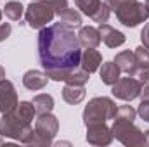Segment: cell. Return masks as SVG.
Instances as JSON below:
<instances>
[{"label": "cell", "instance_id": "1", "mask_svg": "<svg viewBox=\"0 0 149 147\" xmlns=\"http://www.w3.org/2000/svg\"><path fill=\"white\" fill-rule=\"evenodd\" d=\"M38 61L47 76L54 81H64L80 66L81 45L78 35L63 23L43 26L38 33Z\"/></svg>", "mask_w": 149, "mask_h": 147}, {"label": "cell", "instance_id": "2", "mask_svg": "<svg viewBox=\"0 0 149 147\" xmlns=\"http://www.w3.org/2000/svg\"><path fill=\"white\" fill-rule=\"evenodd\" d=\"M104 2L116 14L118 21L127 28H135L137 24L148 21L149 17L148 5L137 0H104Z\"/></svg>", "mask_w": 149, "mask_h": 147}, {"label": "cell", "instance_id": "3", "mask_svg": "<svg viewBox=\"0 0 149 147\" xmlns=\"http://www.w3.org/2000/svg\"><path fill=\"white\" fill-rule=\"evenodd\" d=\"M0 137H9L23 144H30L33 139V126L31 123L21 119L16 112H9L3 114L0 119Z\"/></svg>", "mask_w": 149, "mask_h": 147}, {"label": "cell", "instance_id": "4", "mask_svg": "<svg viewBox=\"0 0 149 147\" xmlns=\"http://www.w3.org/2000/svg\"><path fill=\"white\" fill-rule=\"evenodd\" d=\"M111 133L116 140H120L123 146L135 147V146H146V132L137 128L134 121L123 119V118H114V123L111 126Z\"/></svg>", "mask_w": 149, "mask_h": 147}, {"label": "cell", "instance_id": "5", "mask_svg": "<svg viewBox=\"0 0 149 147\" xmlns=\"http://www.w3.org/2000/svg\"><path fill=\"white\" fill-rule=\"evenodd\" d=\"M116 111L118 107L109 97H95L83 111V123L85 126L92 123H106L108 119H114Z\"/></svg>", "mask_w": 149, "mask_h": 147}, {"label": "cell", "instance_id": "6", "mask_svg": "<svg viewBox=\"0 0 149 147\" xmlns=\"http://www.w3.org/2000/svg\"><path fill=\"white\" fill-rule=\"evenodd\" d=\"M57 130H59V121H57L56 116H52L50 112L40 114L37 123H35L33 139H31L30 144H33V146H49V144H52Z\"/></svg>", "mask_w": 149, "mask_h": 147}, {"label": "cell", "instance_id": "7", "mask_svg": "<svg viewBox=\"0 0 149 147\" xmlns=\"http://www.w3.org/2000/svg\"><path fill=\"white\" fill-rule=\"evenodd\" d=\"M54 16H56V9L43 2H31L24 12L28 26L33 30H42L43 26H47V23H52Z\"/></svg>", "mask_w": 149, "mask_h": 147}, {"label": "cell", "instance_id": "8", "mask_svg": "<svg viewBox=\"0 0 149 147\" xmlns=\"http://www.w3.org/2000/svg\"><path fill=\"white\" fill-rule=\"evenodd\" d=\"M74 3L85 16L92 17L99 24L108 23V19L111 16V9L102 0H74Z\"/></svg>", "mask_w": 149, "mask_h": 147}, {"label": "cell", "instance_id": "9", "mask_svg": "<svg viewBox=\"0 0 149 147\" xmlns=\"http://www.w3.org/2000/svg\"><path fill=\"white\" fill-rule=\"evenodd\" d=\"M141 88H142V83H141L137 78H134V76H125V78H121V76H120V80L113 85L111 92L116 99H121V101H125V102H130V101H134V99L139 97Z\"/></svg>", "mask_w": 149, "mask_h": 147}, {"label": "cell", "instance_id": "10", "mask_svg": "<svg viewBox=\"0 0 149 147\" xmlns=\"http://www.w3.org/2000/svg\"><path fill=\"white\" fill-rule=\"evenodd\" d=\"M19 101H17V92L12 85V81L9 80H0V112L2 114H9L14 112L17 107Z\"/></svg>", "mask_w": 149, "mask_h": 147}, {"label": "cell", "instance_id": "11", "mask_svg": "<svg viewBox=\"0 0 149 147\" xmlns=\"http://www.w3.org/2000/svg\"><path fill=\"white\" fill-rule=\"evenodd\" d=\"M113 140L111 128L106 123L87 125V142L92 146H109Z\"/></svg>", "mask_w": 149, "mask_h": 147}, {"label": "cell", "instance_id": "12", "mask_svg": "<svg viewBox=\"0 0 149 147\" xmlns=\"http://www.w3.org/2000/svg\"><path fill=\"white\" fill-rule=\"evenodd\" d=\"M114 62H116V66L120 68L121 73H127L128 76H134V74L137 73V69H139L135 54H134L132 50H123V52L116 54Z\"/></svg>", "mask_w": 149, "mask_h": 147}, {"label": "cell", "instance_id": "13", "mask_svg": "<svg viewBox=\"0 0 149 147\" xmlns=\"http://www.w3.org/2000/svg\"><path fill=\"white\" fill-rule=\"evenodd\" d=\"M78 42L85 49H97L99 43L102 42L101 40V33H99V28H94V26H80Z\"/></svg>", "mask_w": 149, "mask_h": 147}, {"label": "cell", "instance_id": "14", "mask_svg": "<svg viewBox=\"0 0 149 147\" xmlns=\"http://www.w3.org/2000/svg\"><path fill=\"white\" fill-rule=\"evenodd\" d=\"M99 33H101V40L109 47V49H116L120 45L125 43V35L118 30H114L109 24H99Z\"/></svg>", "mask_w": 149, "mask_h": 147}, {"label": "cell", "instance_id": "15", "mask_svg": "<svg viewBox=\"0 0 149 147\" xmlns=\"http://www.w3.org/2000/svg\"><path fill=\"white\" fill-rule=\"evenodd\" d=\"M47 83H49V76H47L45 71L42 73L38 69H30V71H26L24 76H23V85L28 90H33V92L45 88Z\"/></svg>", "mask_w": 149, "mask_h": 147}, {"label": "cell", "instance_id": "16", "mask_svg": "<svg viewBox=\"0 0 149 147\" xmlns=\"http://www.w3.org/2000/svg\"><path fill=\"white\" fill-rule=\"evenodd\" d=\"M102 64V55L95 50V49H87L83 54H81V59H80V68L85 69L87 73H95Z\"/></svg>", "mask_w": 149, "mask_h": 147}, {"label": "cell", "instance_id": "17", "mask_svg": "<svg viewBox=\"0 0 149 147\" xmlns=\"http://www.w3.org/2000/svg\"><path fill=\"white\" fill-rule=\"evenodd\" d=\"M63 99L68 102V104H80L83 99H85V87L83 85H68L63 88Z\"/></svg>", "mask_w": 149, "mask_h": 147}, {"label": "cell", "instance_id": "18", "mask_svg": "<svg viewBox=\"0 0 149 147\" xmlns=\"http://www.w3.org/2000/svg\"><path fill=\"white\" fill-rule=\"evenodd\" d=\"M99 73H101V81H102L104 85H111L113 87V85L120 80V73H121V71H120V68L116 66L114 61H113V62L108 61V62L102 64V68H101Z\"/></svg>", "mask_w": 149, "mask_h": 147}, {"label": "cell", "instance_id": "19", "mask_svg": "<svg viewBox=\"0 0 149 147\" xmlns=\"http://www.w3.org/2000/svg\"><path fill=\"white\" fill-rule=\"evenodd\" d=\"M57 16H59V23H63L64 26H68V28H71V30L81 26V16H80L74 9L66 7V9L59 10Z\"/></svg>", "mask_w": 149, "mask_h": 147}, {"label": "cell", "instance_id": "20", "mask_svg": "<svg viewBox=\"0 0 149 147\" xmlns=\"http://www.w3.org/2000/svg\"><path fill=\"white\" fill-rule=\"evenodd\" d=\"M33 106H35V111H37L38 114H43V112H50V111L54 109V99H52V95H49V94H38L33 97Z\"/></svg>", "mask_w": 149, "mask_h": 147}, {"label": "cell", "instance_id": "21", "mask_svg": "<svg viewBox=\"0 0 149 147\" xmlns=\"http://www.w3.org/2000/svg\"><path fill=\"white\" fill-rule=\"evenodd\" d=\"M23 12H24V7L21 2H16V0H10L5 3L3 7V14L10 19V21H19L23 17Z\"/></svg>", "mask_w": 149, "mask_h": 147}, {"label": "cell", "instance_id": "22", "mask_svg": "<svg viewBox=\"0 0 149 147\" xmlns=\"http://www.w3.org/2000/svg\"><path fill=\"white\" fill-rule=\"evenodd\" d=\"M21 119H24V121H28V123H31L33 121V118H35V106H33V102H28V101H23V102H19L17 104V107L14 111Z\"/></svg>", "mask_w": 149, "mask_h": 147}, {"label": "cell", "instance_id": "23", "mask_svg": "<svg viewBox=\"0 0 149 147\" xmlns=\"http://www.w3.org/2000/svg\"><path fill=\"white\" fill-rule=\"evenodd\" d=\"M88 78H90V73H87L85 69H73L71 73L68 74V78L64 80V83H68V85H85L87 81H88Z\"/></svg>", "mask_w": 149, "mask_h": 147}, {"label": "cell", "instance_id": "24", "mask_svg": "<svg viewBox=\"0 0 149 147\" xmlns=\"http://www.w3.org/2000/svg\"><path fill=\"white\" fill-rule=\"evenodd\" d=\"M134 54H135L139 69H149V47H146V45L137 47Z\"/></svg>", "mask_w": 149, "mask_h": 147}, {"label": "cell", "instance_id": "25", "mask_svg": "<svg viewBox=\"0 0 149 147\" xmlns=\"http://www.w3.org/2000/svg\"><path fill=\"white\" fill-rule=\"evenodd\" d=\"M116 116H118V118H123V119L134 121L135 116H137V111L134 109L132 106H121V107H118V111H116ZM116 116H114V118H116Z\"/></svg>", "mask_w": 149, "mask_h": 147}, {"label": "cell", "instance_id": "26", "mask_svg": "<svg viewBox=\"0 0 149 147\" xmlns=\"http://www.w3.org/2000/svg\"><path fill=\"white\" fill-rule=\"evenodd\" d=\"M33 2H43V3L52 5V7L56 9V14H57L59 10H63V9L68 7V0H33Z\"/></svg>", "mask_w": 149, "mask_h": 147}, {"label": "cell", "instance_id": "27", "mask_svg": "<svg viewBox=\"0 0 149 147\" xmlns=\"http://www.w3.org/2000/svg\"><path fill=\"white\" fill-rule=\"evenodd\" d=\"M137 114H139L144 121L149 123V101H142V102H141V106H139V109H137Z\"/></svg>", "mask_w": 149, "mask_h": 147}, {"label": "cell", "instance_id": "28", "mask_svg": "<svg viewBox=\"0 0 149 147\" xmlns=\"http://www.w3.org/2000/svg\"><path fill=\"white\" fill-rule=\"evenodd\" d=\"M10 33H12V26L9 23H0V42L7 40L10 37Z\"/></svg>", "mask_w": 149, "mask_h": 147}, {"label": "cell", "instance_id": "29", "mask_svg": "<svg viewBox=\"0 0 149 147\" xmlns=\"http://www.w3.org/2000/svg\"><path fill=\"white\" fill-rule=\"evenodd\" d=\"M134 78H137L141 83L149 81V69H137V73L134 74Z\"/></svg>", "mask_w": 149, "mask_h": 147}, {"label": "cell", "instance_id": "30", "mask_svg": "<svg viewBox=\"0 0 149 147\" xmlns=\"http://www.w3.org/2000/svg\"><path fill=\"white\" fill-rule=\"evenodd\" d=\"M139 97H141L142 101H149V81L142 83V88H141V94H139Z\"/></svg>", "mask_w": 149, "mask_h": 147}, {"label": "cell", "instance_id": "31", "mask_svg": "<svg viewBox=\"0 0 149 147\" xmlns=\"http://www.w3.org/2000/svg\"><path fill=\"white\" fill-rule=\"evenodd\" d=\"M141 40H142V43L146 47H149V23L144 26V30L141 31Z\"/></svg>", "mask_w": 149, "mask_h": 147}, {"label": "cell", "instance_id": "32", "mask_svg": "<svg viewBox=\"0 0 149 147\" xmlns=\"http://www.w3.org/2000/svg\"><path fill=\"white\" fill-rule=\"evenodd\" d=\"M5 78V71H3V68L0 66V80H3Z\"/></svg>", "mask_w": 149, "mask_h": 147}, {"label": "cell", "instance_id": "33", "mask_svg": "<svg viewBox=\"0 0 149 147\" xmlns=\"http://www.w3.org/2000/svg\"><path fill=\"white\" fill-rule=\"evenodd\" d=\"M146 146H149V132H146Z\"/></svg>", "mask_w": 149, "mask_h": 147}, {"label": "cell", "instance_id": "34", "mask_svg": "<svg viewBox=\"0 0 149 147\" xmlns=\"http://www.w3.org/2000/svg\"><path fill=\"white\" fill-rule=\"evenodd\" d=\"M146 5H148V9H149V0H146Z\"/></svg>", "mask_w": 149, "mask_h": 147}, {"label": "cell", "instance_id": "35", "mask_svg": "<svg viewBox=\"0 0 149 147\" xmlns=\"http://www.w3.org/2000/svg\"><path fill=\"white\" fill-rule=\"evenodd\" d=\"M0 19H2V10H0Z\"/></svg>", "mask_w": 149, "mask_h": 147}]
</instances>
